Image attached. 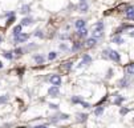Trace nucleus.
Here are the masks:
<instances>
[{
    "mask_svg": "<svg viewBox=\"0 0 134 128\" xmlns=\"http://www.w3.org/2000/svg\"><path fill=\"white\" fill-rule=\"evenodd\" d=\"M105 54H106L107 56L110 57L112 60H114V61H120L121 60L120 54H118V52H116V51H113V49H106V51H105Z\"/></svg>",
    "mask_w": 134,
    "mask_h": 128,
    "instance_id": "obj_1",
    "label": "nucleus"
},
{
    "mask_svg": "<svg viewBox=\"0 0 134 128\" xmlns=\"http://www.w3.org/2000/svg\"><path fill=\"white\" fill-rule=\"evenodd\" d=\"M49 107L52 108V109H57V108H58V105H57V104H49Z\"/></svg>",
    "mask_w": 134,
    "mask_h": 128,
    "instance_id": "obj_32",
    "label": "nucleus"
},
{
    "mask_svg": "<svg viewBox=\"0 0 134 128\" xmlns=\"http://www.w3.org/2000/svg\"><path fill=\"white\" fill-rule=\"evenodd\" d=\"M35 61H36V63H39V64H41V63H44V57L37 55V56H35Z\"/></svg>",
    "mask_w": 134,
    "mask_h": 128,
    "instance_id": "obj_18",
    "label": "nucleus"
},
{
    "mask_svg": "<svg viewBox=\"0 0 134 128\" xmlns=\"http://www.w3.org/2000/svg\"><path fill=\"white\" fill-rule=\"evenodd\" d=\"M35 35H36V36H39V37H43V34H41V31H37Z\"/></svg>",
    "mask_w": 134,
    "mask_h": 128,
    "instance_id": "obj_33",
    "label": "nucleus"
},
{
    "mask_svg": "<svg viewBox=\"0 0 134 128\" xmlns=\"http://www.w3.org/2000/svg\"><path fill=\"white\" fill-rule=\"evenodd\" d=\"M48 94H49V96H52V98L57 96V95H58V87H57V85H53V87H50V88H49V91H48Z\"/></svg>",
    "mask_w": 134,
    "mask_h": 128,
    "instance_id": "obj_4",
    "label": "nucleus"
},
{
    "mask_svg": "<svg viewBox=\"0 0 134 128\" xmlns=\"http://www.w3.org/2000/svg\"><path fill=\"white\" fill-rule=\"evenodd\" d=\"M0 41H1V37H0Z\"/></svg>",
    "mask_w": 134,
    "mask_h": 128,
    "instance_id": "obj_40",
    "label": "nucleus"
},
{
    "mask_svg": "<svg viewBox=\"0 0 134 128\" xmlns=\"http://www.w3.org/2000/svg\"><path fill=\"white\" fill-rule=\"evenodd\" d=\"M80 1H81V3H85V1H86V0H80Z\"/></svg>",
    "mask_w": 134,
    "mask_h": 128,
    "instance_id": "obj_39",
    "label": "nucleus"
},
{
    "mask_svg": "<svg viewBox=\"0 0 134 128\" xmlns=\"http://www.w3.org/2000/svg\"><path fill=\"white\" fill-rule=\"evenodd\" d=\"M21 12H23V14H28V12H29V5H24V7L21 8Z\"/></svg>",
    "mask_w": 134,
    "mask_h": 128,
    "instance_id": "obj_25",
    "label": "nucleus"
},
{
    "mask_svg": "<svg viewBox=\"0 0 134 128\" xmlns=\"http://www.w3.org/2000/svg\"><path fill=\"white\" fill-rule=\"evenodd\" d=\"M113 43L122 44V43H124V39H122V37H120V36H116V37H113Z\"/></svg>",
    "mask_w": 134,
    "mask_h": 128,
    "instance_id": "obj_14",
    "label": "nucleus"
},
{
    "mask_svg": "<svg viewBox=\"0 0 134 128\" xmlns=\"http://www.w3.org/2000/svg\"><path fill=\"white\" fill-rule=\"evenodd\" d=\"M1 68H3V63H1V61H0V69H1Z\"/></svg>",
    "mask_w": 134,
    "mask_h": 128,
    "instance_id": "obj_38",
    "label": "nucleus"
},
{
    "mask_svg": "<svg viewBox=\"0 0 134 128\" xmlns=\"http://www.w3.org/2000/svg\"><path fill=\"white\" fill-rule=\"evenodd\" d=\"M49 80H50V83H52V85H57V87H58V85L61 84V78H60V75H52Z\"/></svg>",
    "mask_w": 134,
    "mask_h": 128,
    "instance_id": "obj_3",
    "label": "nucleus"
},
{
    "mask_svg": "<svg viewBox=\"0 0 134 128\" xmlns=\"http://www.w3.org/2000/svg\"><path fill=\"white\" fill-rule=\"evenodd\" d=\"M56 57H57L56 52H49V55H48V59H49V60H54Z\"/></svg>",
    "mask_w": 134,
    "mask_h": 128,
    "instance_id": "obj_20",
    "label": "nucleus"
},
{
    "mask_svg": "<svg viewBox=\"0 0 134 128\" xmlns=\"http://www.w3.org/2000/svg\"><path fill=\"white\" fill-rule=\"evenodd\" d=\"M102 36H104V32L102 31H98V30L93 31V37H102Z\"/></svg>",
    "mask_w": 134,
    "mask_h": 128,
    "instance_id": "obj_12",
    "label": "nucleus"
},
{
    "mask_svg": "<svg viewBox=\"0 0 134 128\" xmlns=\"http://www.w3.org/2000/svg\"><path fill=\"white\" fill-rule=\"evenodd\" d=\"M126 84H127V80H126V79H122V80L118 81V85H120V87H126Z\"/></svg>",
    "mask_w": 134,
    "mask_h": 128,
    "instance_id": "obj_21",
    "label": "nucleus"
},
{
    "mask_svg": "<svg viewBox=\"0 0 134 128\" xmlns=\"http://www.w3.org/2000/svg\"><path fill=\"white\" fill-rule=\"evenodd\" d=\"M102 112H104V108L102 107H98L96 111H94V113H96V116H100V115H102Z\"/></svg>",
    "mask_w": 134,
    "mask_h": 128,
    "instance_id": "obj_19",
    "label": "nucleus"
},
{
    "mask_svg": "<svg viewBox=\"0 0 134 128\" xmlns=\"http://www.w3.org/2000/svg\"><path fill=\"white\" fill-rule=\"evenodd\" d=\"M112 74H113V71H112V69H110V71L107 72V78H110V76H112Z\"/></svg>",
    "mask_w": 134,
    "mask_h": 128,
    "instance_id": "obj_36",
    "label": "nucleus"
},
{
    "mask_svg": "<svg viewBox=\"0 0 134 128\" xmlns=\"http://www.w3.org/2000/svg\"><path fill=\"white\" fill-rule=\"evenodd\" d=\"M63 68L65 69V71H69V69L72 68V63H71V61H67V63H64Z\"/></svg>",
    "mask_w": 134,
    "mask_h": 128,
    "instance_id": "obj_17",
    "label": "nucleus"
},
{
    "mask_svg": "<svg viewBox=\"0 0 134 128\" xmlns=\"http://www.w3.org/2000/svg\"><path fill=\"white\" fill-rule=\"evenodd\" d=\"M80 11L81 12H86L88 11V4L86 3H80Z\"/></svg>",
    "mask_w": 134,
    "mask_h": 128,
    "instance_id": "obj_16",
    "label": "nucleus"
},
{
    "mask_svg": "<svg viewBox=\"0 0 134 128\" xmlns=\"http://www.w3.org/2000/svg\"><path fill=\"white\" fill-rule=\"evenodd\" d=\"M35 128H48V127H47V125H36Z\"/></svg>",
    "mask_w": 134,
    "mask_h": 128,
    "instance_id": "obj_35",
    "label": "nucleus"
},
{
    "mask_svg": "<svg viewBox=\"0 0 134 128\" xmlns=\"http://www.w3.org/2000/svg\"><path fill=\"white\" fill-rule=\"evenodd\" d=\"M94 30L102 31V30H104V24H102V23H98V24H96V27H94Z\"/></svg>",
    "mask_w": 134,
    "mask_h": 128,
    "instance_id": "obj_22",
    "label": "nucleus"
},
{
    "mask_svg": "<svg viewBox=\"0 0 134 128\" xmlns=\"http://www.w3.org/2000/svg\"><path fill=\"white\" fill-rule=\"evenodd\" d=\"M127 112H129L127 108H122V109H121V115H125V113H127Z\"/></svg>",
    "mask_w": 134,
    "mask_h": 128,
    "instance_id": "obj_31",
    "label": "nucleus"
},
{
    "mask_svg": "<svg viewBox=\"0 0 134 128\" xmlns=\"http://www.w3.org/2000/svg\"><path fill=\"white\" fill-rule=\"evenodd\" d=\"M4 57H5V59H8V60H11V59H12V52H4Z\"/></svg>",
    "mask_w": 134,
    "mask_h": 128,
    "instance_id": "obj_23",
    "label": "nucleus"
},
{
    "mask_svg": "<svg viewBox=\"0 0 134 128\" xmlns=\"http://www.w3.org/2000/svg\"><path fill=\"white\" fill-rule=\"evenodd\" d=\"M21 34V25H16L13 28V36H17V35Z\"/></svg>",
    "mask_w": 134,
    "mask_h": 128,
    "instance_id": "obj_13",
    "label": "nucleus"
},
{
    "mask_svg": "<svg viewBox=\"0 0 134 128\" xmlns=\"http://www.w3.org/2000/svg\"><path fill=\"white\" fill-rule=\"evenodd\" d=\"M94 44H96V37H90V39H88L86 40L85 45H86L88 48H90V47H94Z\"/></svg>",
    "mask_w": 134,
    "mask_h": 128,
    "instance_id": "obj_8",
    "label": "nucleus"
},
{
    "mask_svg": "<svg viewBox=\"0 0 134 128\" xmlns=\"http://www.w3.org/2000/svg\"><path fill=\"white\" fill-rule=\"evenodd\" d=\"M81 48V44L80 43H74V45H73V48H72V49L73 51H77V49H80Z\"/></svg>",
    "mask_w": 134,
    "mask_h": 128,
    "instance_id": "obj_26",
    "label": "nucleus"
},
{
    "mask_svg": "<svg viewBox=\"0 0 134 128\" xmlns=\"http://www.w3.org/2000/svg\"><path fill=\"white\" fill-rule=\"evenodd\" d=\"M7 100H8V96H5V95H4V96H0V104H1V103H5Z\"/></svg>",
    "mask_w": 134,
    "mask_h": 128,
    "instance_id": "obj_27",
    "label": "nucleus"
},
{
    "mask_svg": "<svg viewBox=\"0 0 134 128\" xmlns=\"http://www.w3.org/2000/svg\"><path fill=\"white\" fill-rule=\"evenodd\" d=\"M77 36H78V37H86V36H88V31L85 30V28H81V30H78Z\"/></svg>",
    "mask_w": 134,
    "mask_h": 128,
    "instance_id": "obj_9",
    "label": "nucleus"
},
{
    "mask_svg": "<svg viewBox=\"0 0 134 128\" xmlns=\"http://www.w3.org/2000/svg\"><path fill=\"white\" fill-rule=\"evenodd\" d=\"M74 25H76V28H77V30H81V28H85V20L80 19V20H77L76 23H74Z\"/></svg>",
    "mask_w": 134,
    "mask_h": 128,
    "instance_id": "obj_7",
    "label": "nucleus"
},
{
    "mask_svg": "<svg viewBox=\"0 0 134 128\" xmlns=\"http://www.w3.org/2000/svg\"><path fill=\"white\" fill-rule=\"evenodd\" d=\"M81 104L84 105L85 108H89V107H90V105H89V104H86V103H84V101H82V103H81Z\"/></svg>",
    "mask_w": 134,
    "mask_h": 128,
    "instance_id": "obj_34",
    "label": "nucleus"
},
{
    "mask_svg": "<svg viewBox=\"0 0 134 128\" xmlns=\"http://www.w3.org/2000/svg\"><path fill=\"white\" fill-rule=\"evenodd\" d=\"M72 101H73V103H80V104L82 103V100H81L80 98H72Z\"/></svg>",
    "mask_w": 134,
    "mask_h": 128,
    "instance_id": "obj_29",
    "label": "nucleus"
},
{
    "mask_svg": "<svg viewBox=\"0 0 134 128\" xmlns=\"http://www.w3.org/2000/svg\"><path fill=\"white\" fill-rule=\"evenodd\" d=\"M13 21H15V15H11V17L8 19V21H7V25H11Z\"/></svg>",
    "mask_w": 134,
    "mask_h": 128,
    "instance_id": "obj_24",
    "label": "nucleus"
},
{
    "mask_svg": "<svg viewBox=\"0 0 134 128\" xmlns=\"http://www.w3.org/2000/svg\"><path fill=\"white\" fill-rule=\"evenodd\" d=\"M32 19H31V17H24L23 20H21V25H31V24H32Z\"/></svg>",
    "mask_w": 134,
    "mask_h": 128,
    "instance_id": "obj_10",
    "label": "nucleus"
},
{
    "mask_svg": "<svg viewBox=\"0 0 134 128\" xmlns=\"http://www.w3.org/2000/svg\"><path fill=\"white\" fill-rule=\"evenodd\" d=\"M126 17L127 19H130V20H134V7H129L126 10Z\"/></svg>",
    "mask_w": 134,
    "mask_h": 128,
    "instance_id": "obj_5",
    "label": "nucleus"
},
{
    "mask_svg": "<svg viewBox=\"0 0 134 128\" xmlns=\"http://www.w3.org/2000/svg\"><path fill=\"white\" fill-rule=\"evenodd\" d=\"M126 74L127 75H134V64H129L126 67Z\"/></svg>",
    "mask_w": 134,
    "mask_h": 128,
    "instance_id": "obj_11",
    "label": "nucleus"
},
{
    "mask_svg": "<svg viewBox=\"0 0 134 128\" xmlns=\"http://www.w3.org/2000/svg\"><path fill=\"white\" fill-rule=\"evenodd\" d=\"M29 39V35L28 34H20L15 36V43H24V41H27Z\"/></svg>",
    "mask_w": 134,
    "mask_h": 128,
    "instance_id": "obj_2",
    "label": "nucleus"
},
{
    "mask_svg": "<svg viewBox=\"0 0 134 128\" xmlns=\"http://www.w3.org/2000/svg\"><path fill=\"white\" fill-rule=\"evenodd\" d=\"M130 36H131V37H134V31H133V32H130Z\"/></svg>",
    "mask_w": 134,
    "mask_h": 128,
    "instance_id": "obj_37",
    "label": "nucleus"
},
{
    "mask_svg": "<svg viewBox=\"0 0 134 128\" xmlns=\"http://www.w3.org/2000/svg\"><path fill=\"white\" fill-rule=\"evenodd\" d=\"M124 101V98H117L116 100H114V104H121Z\"/></svg>",
    "mask_w": 134,
    "mask_h": 128,
    "instance_id": "obj_28",
    "label": "nucleus"
},
{
    "mask_svg": "<svg viewBox=\"0 0 134 128\" xmlns=\"http://www.w3.org/2000/svg\"><path fill=\"white\" fill-rule=\"evenodd\" d=\"M15 54H16V55H21V54H23V49H21V48H16V49H15Z\"/></svg>",
    "mask_w": 134,
    "mask_h": 128,
    "instance_id": "obj_30",
    "label": "nucleus"
},
{
    "mask_svg": "<svg viewBox=\"0 0 134 128\" xmlns=\"http://www.w3.org/2000/svg\"><path fill=\"white\" fill-rule=\"evenodd\" d=\"M92 61V57L89 56V55H84V57H82V61L80 63V65L78 67H82V65H85V64H89Z\"/></svg>",
    "mask_w": 134,
    "mask_h": 128,
    "instance_id": "obj_6",
    "label": "nucleus"
},
{
    "mask_svg": "<svg viewBox=\"0 0 134 128\" xmlns=\"http://www.w3.org/2000/svg\"><path fill=\"white\" fill-rule=\"evenodd\" d=\"M77 116H78V119H77L78 121H85L88 119V115H85V113H78Z\"/></svg>",
    "mask_w": 134,
    "mask_h": 128,
    "instance_id": "obj_15",
    "label": "nucleus"
}]
</instances>
